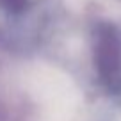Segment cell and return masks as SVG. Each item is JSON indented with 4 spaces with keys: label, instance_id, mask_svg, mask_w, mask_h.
I'll list each match as a JSON object with an SVG mask.
<instances>
[{
    "label": "cell",
    "instance_id": "cell-1",
    "mask_svg": "<svg viewBox=\"0 0 121 121\" xmlns=\"http://www.w3.org/2000/svg\"><path fill=\"white\" fill-rule=\"evenodd\" d=\"M91 57L100 87L121 100V23L98 20L91 27Z\"/></svg>",
    "mask_w": 121,
    "mask_h": 121
},
{
    "label": "cell",
    "instance_id": "cell-2",
    "mask_svg": "<svg viewBox=\"0 0 121 121\" xmlns=\"http://www.w3.org/2000/svg\"><path fill=\"white\" fill-rule=\"evenodd\" d=\"M36 0H0V13L7 20H22L34 9Z\"/></svg>",
    "mask_w": 121,
    "mask_h": 121
}]
</instances>
